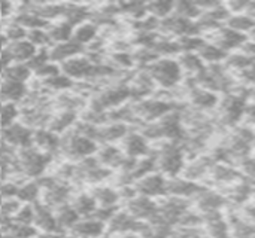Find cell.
I'll use <instances>...</instances> for the list:
<instances>
[{
	"label": "cell",
	"instance_id": "1",
	"mask_svg": "<svg viewBox=\"0 0 255 238\" xmlns=\"http://www.w3.org/2000/svg\"><path fill=\"white\" fill-rule=\"evenodd\" d=\"M99 149V145L79 134L73 128L67 131L66 134L60 136V158L70 161V162H79L85 158L94 157Z\"/></svg>",
	"mask_w": 255,
	"mask_h": 238
},
{
	"label": "cell",
	"instance_id": "11",
	"mask_svg": "<svg viewBox=\"0 0 255 238\" xmlns=\"http://www.w3.org/2000/svg\"><path fill=\"white\" fill-rule=\"evenodd\" d=\"M160 30L166 31L169 34H176L179 37H185V36H197L199 25H197V22H193L191 19H187L176 13H172L167 18L160 21Z\"/></svg>",
	"mask_w": 255,
	"mask_h": 238
},
{
	"label": "cell",
	"instance_id": "8",
	"mask_svg": "<svg viewBox=\"0 0 255 238\" xmlns=\"http://www.w3.org/2000/svg\"><path fill=\"white\" fill-rule=\"evenodd\" d=\"M134 191L137 195L146 198H157L167 194V179L161 173H151L137 182H134Z\"/></svg>",
	"mask_w": 255,
	"mask_h": 238
},
{
	"label": "cell",
	"instance_id": "48",
	"mask_svg": "<svg viewBox=\"0 0 255 238\" xmlns=\"http://www.w3.org/2000/svg\"><path fill=\"white\" fill-rule=\"evenodd\" d=\"M244 51H245V54L255 61V43H245L244 45Z\"/></svg>",
	"mask_w": 255,
	"mask_h": 238
},
{
	"label": "cell",
	"instance_id": "53",
	"mask_svg": "<svg viewBox=\"0 0 255 238\" xmlns=\"http://www.w3.org/2000/svg\"><path fill=\"white\" fill-rule=\"evenodd\" d=\"M3 70H4V63H3V61H1V58H0V78H1Z\"/></svg>",
	"mask_w": 255,
	"mask_h": 238
},
{
	"label": "cell",
	"instance_id": "38",
	"mask_svg": "<svg viewBox=\"0 0 255 238\" xmlns=\"http://www.w3.org/2000/svg\"><path fill=\"white\" fill-rule=\"evenodd\" d=\"M173 13H176L182 18H187V19H193L196 16H200L202 10L199 9L197 3H194V1H179V3H175Z\"/></svg>",
	"mask_w": 255,
	"mask_h": 238
},
{
	"label": "cell",
	"instance_id": "55",
	"mask_svg": "<svg viewBox=\"0 0 255 238\" xmlns=\"http://www.w3.org/2000/svg\"><path fill=\"white\" fill-rule=\"evenodd\" d=\"M253 31H255V25H254V28H253Z\"/></svg>",
	"mask_w": 255,
	"mask_h": 238
},
{
	"label": "cell",
	"instance_id": "56",
	"mask_svg": "<svg viewBox=\"0 0 255 238\" xmlns=\"http://www.w3.org/2000/svg\"><path fill=\"white\" fill-rule=\"evenodd\" d=\"M254 142H255V134H254Z\"/></svg>",
	"mask_w": 255,
	"mask_h": 238
},
{
	"label": "cell",
	"instance_id": "34",
	"mask_svg": "<svg viewBox=\"0 0 255 238\" xmlns=\"http://www.w3.org/2000/svg\"><path fill=\"white\" fill-rule=\"evenodd\" d=\"M19 121V104L0 103V130Z\"/></svg>",
	"mask_w": 255,
	"mask_h": 238
},
{
	"label": "cell",
	"instance_id": "18",
	"mask_svg": "<svg viewBox=\"0 0 255 238\" xmlns=\"http://www.w3.org/2000/svg\"><path fill=\"white\" fill-rule=\"evenodd\" d=\"M67 234L87 238H103L106 236V224L94 218H81Z\"/></svg>",
	"mask_w": 255,
	"mask_h": 238
},
{
	"label": "cell",
	"instance_id": "37",
	"mask_svg": "<svg viewBox=\"0 0 255 238\" xmlns=\"http://www.w3.org/2000/svg\"><path fill=\"white\" fill-rule=\"evenodd\" d=\"M27 40L36 48V49H48L51 46L49 36L46 33V28H34L27 31Z\"/></svg>",
	"mask_w": 255,
	"mask_h": 238
},
{
	"label": "cell",
	"instance_id": "22",
	"mask_svg": "<svg viewBox=\"0 0 255 238\" xmlns=\"http://www.w3.org/2000/svg\"><path fill=\"white\" fill-rule=\"evenodd\" d=\"M203 189L194 183L190 179H167V194L176 197V198H188V197H194L199 195Z\"/></svg>",
	"mask_w": 255,
	"mask_h": 238
},
{
	"label": "cell",
	"instance_id": "43",
	"mask_svg": "<svg viewBox=\"0 0 255 238\" xmlns=\"http://www.w3.org/2000/svg\"><path fill=\"white\" fill-rule=\"evenodd\" d=\"M215 177L218 180H233L236 177V171L226 165H218L215 170Z\"/></svg>",
	"mask_w": 255,
	"mask_h": 238
},
{
	"label": "cell",
	"instance_id": "5",
	"mask_svg": "<svg viewBox=\"0 0 255 238\" xmlns=\"http://www.w3.org/2000/svg\"><path fill=\"white\" fill-rule=\"evenodd\" d=\"M131 107H133L137 122H143V124L155 122V121L161 119L163 116H166L167 113L173 112L172 104L164 100H160V98L137 100V101L131 103Z\"/></svg>",
	"mask_w": 255,
	"mask_h": 238
},
{
	"label": "cell",
	"instance_id": "42",
	"mask_svg": "<svg viewBox=\"0 0 255 238\" xmlns=\"http://www.w3.org/2000/svg\"><path fill=\"white\" fill-rule=\"evenodd\" d=\"M254 61L247 55V54H236V55H232L229 58V67L233 69V70H238V72H242L245 69H248Z\"/></svg>",
	"mask_w": 255,
	"mask_h": 238
},
{
	"label": "cell",
	"instance_id": "45",
	"mask_svg": "<svg viewBox=\"0 0 255 238\" xmlns=\"http://www.w3.org/2000/svg\"><path fill=\"white\" fill-rule=\"evenodd\" d=\"M248 194H250V188H248V186H245V185H241V186H238V188H236V191H235L233 197H235V200H236L238 203H242V201H245V200H247Z\"/></svg>",
	"mask_w": 255,
	"mask_h": 238
},
{
	"label": "cell",
	"instance_id": "4",
	"mask_svg": "<svg viewBox=\"0 0 255 238\" xmlns=\"http://www.w3.org/2000/svg\"><path fill=\"white\" fill-rule=\"evenodd\" d=\"M154 157H155V165L164 177L166 176L170 179L178 177V174L184 170L185 158L178 143L173 142L164 143Z\"/></svg>",
	"mask_w": 255,
	"mask_h": 238
},
{
	"label": "cell",
	"instance_id": "17",
	"mask_svg": "<svg viewBox=\"0 0 255 238\" xmlns=\"http://www.w3.org/2000/svg\"><path fill=\"white\" fill-rule=\"evenodd\" d=\"M85 49L82 46H79L78 43L72 42V40H67V42H61V43H55V45H51L49 49H48V54H49V60L58 66H61L63 63L69 61L70 58H75L81 54H84Z\"/></svg>",
	"mask_w": 255,
	"mask_h": 238
},
{
	"label": "cell",
	"instance_id": "31",
	"mask_svg": "<svg viewBox=\"0 0 255 238\" xmlns=\"http://www.w3.org/2000/svg\"><path fill=\"white\" fill-rule=\"evenodd\" d=\"M191 101L194 106L200 107V109H212L218 104V97L205 88H194L191 91Z\"/></svg>",
	"mask_w": 255,
	"mask_h": 238
},
{
	"label": "cell",
	"instance_id": "40",
	"mask_svg": "<svg viewBox=\"0 0 255 238\" xmlns=\"http://www.w3.org/2000/svg\"><path fill=\"white\" fill-rule=\"evenodd\" d=\"M58 73H61L60 66L52 63V61H48L46 64L40 66L39 69H36L33 72V79H36V80H46V79L58 75Z\"/></svg>",
	"mask_w": 255,
	"mask_h": 238
},
{
	"label": "cell",
	"instance_id": "29",
	"mask_svg": "<svg viewBox=\"0 0 255 238\" xmlns=\"http://www.w3.org/2000/svg\"><path fill=\"white\" fill-rule=\"evenodd\" d=\"M199 209L205 213H217L223 206H224V200L221 195L215 194V192H209V191H202L199 195Z\"/></svg>",
	"mask_w": 255,
	"mask_h": 238
},
{
	"label": "cell",
	"instance_id": "10",
	"mask_svg": "<svg viewBox=\"0 0 255 238\" xmlns=\"http://www.w3.org/2000/svg\"><path fill=\"white\" fill-rule=\"evenodd\" d=\"M120 148L126 157L139 159L149 155V140L140 131H128L127 136L120 142Z\"/></svg>",
	"mask_w": 255,
	"mask_h": 238
},
{
	"label": "cell",
	"instance_id": "16",
	"mask_svg": "<svg viewBox=\"0 0 255 238\" xmlns=\"http://www.w3.org/2000/svg\"><path fill=\"white\" fill-rule=\"evenodd\" d=\"M99 34H100V27L94 21L85 19V21H82L73 27L70 40L78 43L79 46H82L85 49L99 37Z\"/></svg>",
	"mask_w": 255,
	"mask_h": 238
},
{
	"label": "cell",
	"instance_id": "52",
	"mask_svg": "<svg viewBox=\"0 0 255 238\" xmlns=\"http://www.w3.org/2000/svg\"><path fill=\"white\" fill-rule=\"evenodd\" d=\"M63 238H87V237H79V236H73V234H64Z\"/></svg>",
	"mask_w": 255,
	"mask_h": 238
},
{
	"label": "cell",
	"instance_id": "39",
	"mask_svg": "<svg viewBox=\"0 0 255 238\" xmlns=\"http://www.w3.org/2000/svg\"><path fill=\"white\" fill-rule=\"evenodd\" d=\"M12 222L21 225H33L34 222V204H22L16 215L12 218Z\"/></svg>",
	"mask_w": 255,
	"mask_h": 238
},
{
	"label": "cell",
	"instance_id": "12",
	"mask_svg": "<svg viewBox=\"0 0 255 238\" xmlns=\"http://www.w3.org/2000/svg\"><path fill=\"white\" fill-rule=\"evenodd\" d=\"M33 227L37 230L39 234H49V236H63L58 230L55 213L52 209L46 207L42 203L34 204V222Z\"/></svg>",
	"mask_w": 255,
	"mask_h": 238
},
{
	"label": "cell",
	"instance_id": "35",
	"mask_svg": "<svg viewBox=\"0 0 255 238\" xmlns=\"http://www.w3.org/2000/svg\"><path fill=\"white\" fill-rule=\"evenodd\" d=\"M229 22V28L238 31V33H245V31H253L255 25V19L253 16H250L248 13H236L233 16H230L227 19Z\"/></svg>",
	"mask_w": 255,
	"mask_h": 238
},
{
	"label": "cell",
	"instance_id": "54",
	"mask_svg": "<svg viewBox=\"0 0 255 238\" xmlns=\"http://www.w3.org/2000/svg\"><path fill=\"white\" fill-rule=\"evenodd\" d=\"M0 238H15V237H12V236H9V234H4V233H3Z\"/></svg>",
	"mask_w": 255,
	"mask_h": 238
},
{
	"label": "cell",
	"instance_id": "50",
	"mask_svg": "<svg viewBox=\"0 0 255 238\" xmlns=\"http://www.w3.org/2000/svg\"><path fill=\"white\" fill-rule=\"evenodd\" d=\"M247 10H248V15H250V16L255 15V1L248 3V7H247Z\"/></svg>",
	"mask_w": 255,
	"mask_h": 238
},
{
	"label": "cell",
	"instance_id": "41",
	"mask_svg": "<svg viewBox=\"0 0 255 238\" xmlns=\"http://www.w3.org/2000/svg\"><path fill=\"white\" fill-rule=\"evenodd\" d=\"M21 206H22V203L18 198H4V200H1V204H0V215L6 221H12V218L16 215V212L19 210Z\"/></svg>",
	"mask_w": 255,
	"mask_h": 238
},
{
	"label": "cell",
	"instance_id": "32",
	"mask_svg": "<svg viewBox=\"0 0 255 238\" xmlns=\"http://www.w3.org/2000/svg\"><path fill=\"white\" fill-rule=\"evenodd\" d=\"M146 10L151 16L157 18V19H164L169 15L173 13L175 10V1H169V0H157V1H151L146 3Z\"/></svg>",
	"mask_w": 255,
	"mask_h": 238
},
{
	"label": "cell",
	"instance_id": "2",
	"mask_svg": "<svg viewBox=\"0 0 255 238\" xmlns=\"http://www.w3.org/2000/svg\"><path fill=\"white\" fill-rule=\"evenodd\" d=\"M143 70L149 75L155 86L158 85L164 89L176 86L182 79V69L173 58H158Z\"/></svg>",
	"mask_w": 255,
	"mask_h": 238
},
{
	"label": "cell",
	"instance_id": "44",
	"mask_svg": "<svg viewBox=\"0 0 255 238\" xmlns=\"http://www.w3.org/2000/svg\"><path fill=\"white\" fill-rule=\"evenodd\" d=\"M241 78L248 83H255V63H253L248 69L241 72Z\"/></svg>",
	"mask_w": 255,
	"mask_h": 238
},
{
	"label": "cell",
	"instance_id": "36",
	"mask_svg": "<svg viewBox=\"0 0 255 238\" xmlns=\"http://www.w3.org/2000/svg\"><path fill=\"white\" fill-rule=\"evenodd\" d=\"M199 57L202 60H206L211 64H217L218 61H221L227 57V52L223 51L221 48H218L217 45L205 42V45L199 49Z\"/></svg>",
	"mask_w": 255,
	"mask_h": 238
},
{
	"label": "cell",
	"instance_id": "51",
	"mask_svg": "<svg viewBox=\"0 0 255 238\" xmlns=\"http://www.w3.org/2000/svg\"><path fill=\"white\" fill-rule=\"evenodd\" d=\"M33 238H63V236H49V234H37Z\"/></svg>",
	"mask_w": 255,
	"mask_h": 238
},
{
	"label": "cell",
	"instance_id": "15",
	"mask_svg": "<svg viewBox=\"0 0 255 238\" xmlns=\"http://www.w3.org/2000/svg\"><path fill=\"white\" fill-rule=\"evenodd\" d=\"M247 106H248V104H247V100H245L244 95H241V94L229 95V97L223 101V104H221L224 122L229 124V125L236 124L239 119L244 118Z\"/></svg>",
	"mask_w": 255,
	"mask_h": 238
},
{
	"label": "cell",
	"instance_id": "9",
	"mask_svg": "<svg viewBox=\"0 0 255 238\" xmlns=\"http://www.w3.org/2000/svg\"><path fill=\"white\" fill-rule=\"evenodd\" d=\"M36 51L37 49L27 39L18 40V42H9L6 45L3 54L0 55V58L4 63V66L13 64V63H24V64H27L33 58Z\"/></svg>",
	"mask_w": 255,
	"mask_h": 238
},
{
	"label": "cell",
	"instance_id": "47",
	"mask_svg": "<svg viewBox=\"0 0 255 238\" xmlns=\"http://www.w3.org/2000/svg\"><path fill=\"white\" fill-rule=\"evenodd\" d=\"M244 116L247 118V121H248L250 124H255V103L247 106V109H245V115H244Z\"/></svg>",
	"mask_w": 255,
	"mask_h": 238
},
{
	"label": "cell",
	"instance_id": "19",
	"mask_svg": "<svg viewBox=\"0 0 255 238\" xmlns=\"http://www.w3.org/2000/svg\"><path fill=\"white\" fill-rule=\"evenodd\" d=\"M79 121V113L76 112H70V110H54L51 121L48 124V130H51L52 133L63 136L67 131H70L76 122Z\"/></svg>",
	"mask_w": 255,
	"mask_h": 238
},
{
	"label": "cell",
	"instance_id": "13",
	"mask_svg": "<svg viewBox=\"0 0 255 238\" xmlns=\"http://www.w3.org/2000/svg\"><path fill=\"white\" fill-rule=\"evenodd\" d=\"M96 158L103 167L109 168L114 173L118 171L127 161V157L121 151L120 145H99Z\"/></svg>",
	"mask_w": 255,
	"mask_h": 238
},
{
	"label": "cell",
	"instance_id": "30",
	"mask_svg": "<svg viewBox=\"0 0 255 238\" xmlns=\"http://www.w3.org/2000/svg\"><path fill=\"white\" fill-rule=\"evenodd\" d=\"M206 227H208V236L211 238H229L230 231L229 225L223 221V218L217 213L206 215Z\"/></svg>",
	"mask_w": 255,
	"mask_h": 238
},
{
	"label": "cell",
	"instance_id": "6",
	"mask_svg": "<svg viewBox=\"0 0 255 238\" xmlns=\"http://www.w3.org/2000/svg\"><path fill=\"white\" fill-rule=\"evenodd\" d=\"M0 142L12 151H21L33 146V130L19 121L0 130Z\"/></svg>",
	"mask_w": 255,
	"mask_h": 238
},
{
	"label": "cell",
	"instance_id": "27",
	"mask_svg": "<svg viewBox=\"0 0 255 238\" xmlns=\"http://www.w3.org/2000/svg\"><path fill=\"white\" fill-rule=\"evenodd\" d=\"M40 192L42 189H40L37 179H28L18 185L16 198L22 204H36L40 200Z\"/></svg>",
	"mask_w": 255,
	"mask_h": 238
},
{
	"label": "cell",
	"instance_id": "23",
	"mask_svg": "<svg viewBox=\"0 0 255 238\" xmlns=\"http://www.w3.org/2000/svg\"><path fill=\"white\" fill-rule=\"evenodd\" d=\"M69 204L81 218H91L97 209V203L90 191H75Z\"/></svg>",
	"mask_w": 255,
	"mask_h": 238
},
{
	"label": "cell",
	"instance_id": "28",
	"mask_svg": "<svg viewBox=\"0 0 255 238\" xmlns=\"http://www.w3.org/2000/svg\"><path fill=\"white\" fill-rule=\"evenodd\" d=\"M72 30L73 25L64 19H58V21H52L46 25V33L49 36L51 45L55 43H61V42H67L72 37Z\"/></svg>",
	"mask_w": 255,
	"mask_h": 238
},
{
	"label": "cell",
	"instance_id": "21",
	"mask_svg": "<svg viewBox=\"0 0 255 238\" xmlns=\"http://www.w3.org/2000/svg\"><path fill=\"white\" fill-rule=\"evenodd\" d=\"M28 94V83H18L10 80H3L0 83V103L21 104Z\"/></svg>",
	"mask_w": 255,
	"mask_h": 238
},
{
	"label": "cell",
	"instance_id": "26",
	"mask_svg": "<svg viewBox=\"0 0 255 238\" xmlns=\"http://www.w3.org/2000/svg\"><path fill=\"white\" fill-rule=\"evenodd\" d=\"M54 213H55V219H57L58 230H60V233L63 236L67 234L78 224V221L81 219V216L75 212V209L70 204H64V206L55 209Z\"/></svg>",
	"mask_w": 255,
	"mask_h": 238
},
{
	"label": "cell",
	"instance_id": "33",
	"mask_svg": "<svg viewBox=\"0 0 255 238\" xmlns=\"http://www.w3.org/2000/svg\"><path fill=\"white\" fill-rule=\"evenodd\" d=\"M178 63H179L182 72L187 70L188 73H193L196 76L205 69L203 60L196 52H185V54H182L181 55V60H178Z\"/></svg>",
	"mask_w": 255,
	"mask_h": 238
},
{
	"label": "cell",
	"instance_id": "7",
	"mask_svg": "<svg viewBox=\"0 0 255 238\" xmlns=\"http://www.w3.org/2000/svg\"><path fill=\"white\" fill-rule=\"evenodd\" d=\"M127 213H130L136 221L149 224L155 219L158 213V204L152 198H146L142 195H136L131 200L124 203L123 207Z\"/></svg>",
	"mask_w": 255,
	"mask_h": 238
},
{
	"label": "cell",
	"instance_id": "25",
	"mask_svg": "<svg viewBox=\"0 0 255 238\" xmlns=\"http://www.w3.org/2000/svg\"><path fill=\"white\" fill-rule=\"evenodd\" d=\"M245 43H247V36L242 33H238L232 28H223L215 37V45L226 52L229 49L244 46Z\"/></svg>",
	"mask_w": 255,
	"mask_h": 238
},
{
	"label": "cell",
	"instance_id": "49",
	"mask_svg": "<svg viewBox=\"0 0 255 238\" xmlns=\"http://www.w3.org/2000/svg\"><path fill=\"white\" fill-rule=\"evenodd\" d=\"M6 45H7V40L4 39V36L0 33V55L3 54V51H4V48H6Z\"/></svg>",
	"mask_w": 255,
	"mask_h": 238
},
{
	"label": "cell",
	"instance_id": "46",
	"mask_svg": "<svg viewBox=\"0 0 255 238\" xmlns=\"http://www.w3.org/2000/svg\"><path fill=\"white\" fill-rule=\"evenodd\" d=\"M244 171L255 179V158H247L244 161Z\"/></svg>",
	"mask_w": 255,
	"mask_h": 238
},
{
	"label": "cell",
	"instance_id": "24",
	"mask_svg": "<svg viewBox=\"0 0 255 238\" xmlns=\"http://www.w3.org/2000/svg\"><path fill=\"white\" fill-rule=\"evenodd\" d=\"M1 79L27 85L33 79V70L27 64H24V63L7 64V66H4V70L1 73Z\"/></svg>",
	"mask_w": 255,
	"mask_h": 238
},
{
	"label": "cell",
	"instance_id": "20",
	"mask_svg": "<svg viewBox=\"0 0 255 238\" xmlns=\"http://www.w3.org/2000/svg\"><path fill=\"white\" fill-rule=\"evenodd\" d=\"M90 192L94 197L97 207H121L120 192L111 183H102V185L93 186Z\"/></svg>",
	"mask_w": 255,
	"mask_h": 238
},
{
	"label": "cell",
	"instance_id": "3",
	"mask_svg": "<svg viewBox=\"0 0 255 238\" xmlns=\"http://www.w3.org/2000/svg\"><path fill=\"white\" fill-rule=\"evenodd\" d=\"M76 173H75V186L76 185H88V186H97L102 183H108L109 179H112L114 171L103 167L99 159L94 157L85 158L79 162H75Z\"/></svg>",
	"mask_w": 255,
	"mask_h": 238
},
{
	"label": "cell",
	"instance_id": "14",
	"mask_svg": "<svg viewBox=\"0 0 255 238\" xmlns=\"http://www.w3.org/2000/svg\"><path fill=\"white\" fill-rule=\"evenodd\" d=\"M33 148L55 158L60 154V136L48 128H37L33 131Z\"/></svg>",
	"mask_w": 255,
	"mask_h": 238
}]
</instances>
